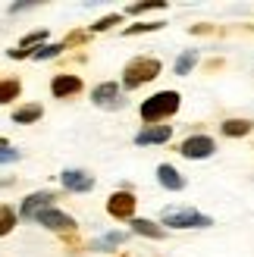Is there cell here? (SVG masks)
<instances>
[{
	"instance_id": "1",
	"label": "cell",
	"mask_w": 254,
	"mask_h": 257,
	"mask_svg": "<svg viewBox=\"0 0 254 257\" xmlns=\"http://www.w3.org/2000/svg\"><path fill=\"white\" fill-rule=\"evenodd\" d=\"M160 69H163L160 60H154V57H135V60L125 63V69H122V85H119V88H125V91H135V88L154 82L157 75H160Z\"/></svg>"
},
{
	"instance_id": "2",
	"label": "cell",
	"mask_w": 254,
	"mask_h": 257,
	"mask_svg": "<svg viewBox=\"0 0 254 257\" xmlns=\"http://www.w3.org/2000/svg\"><path fill=\"white\" fill-rule=\"evenodd\" d=\"M160 220H163V229H210L213 226V216L192 207H167Z\"/></svg>"
},
{
	"instance_id": "3",
	"label": "cell",
	"mask_w": 254,
	"mask_h": 257,
	"mask_svg": "<svg viewBox=\"0 0 254 257\" xmlns=\"http://www.w3.org/2000/svg\"><path fill=\"white\" fill-rule=\"evenodd\" d=\"M176 110H179V91H157V94L145 97V104H142V119H145V122H160V119L173 116Z\"/></svg>"
},
{
	"instance_id": "4",
	"label": "cell",
	"mask_w": 254,
	"mask_h": 257,
	"mask_svg": "<svg viewBox=\"0 0 254 257\" xmlns=\"http://www.w3.org/2000/svg\"><path fill=\"white\" fill-rule=\"evenodd\" d=\"M91 104L100 110H122L125 107L122 88L116 82H100L97 88H91Z\"/></svg>"
},
{
	"instance_id": "5",
	"label": "cell",
	"mask_w": 254,
	"mask_h": 257,
	"mask_svg": "<svg viewBox=\"0 0 254 257\" xmlns=\"http://www.w3.org/2000/svg\"><path fill=\"white\" fill-rule=\"evenodd\" d=\"M179 154L188 157V160H204V157H213V154H217V141L210 135H192V138H185L179 145Z\"/></svg>"
},
{
	"instance_id": "6",
	"label": "cell",
	"mask_w": 254,
	"mask_h": 257,
	"mask_svg": "<svg viewBox=\"0 0 254 257\" xmlns=\"http://www.w3.org/2000/svg\"><path fill=\"white\" fill-rule=\"evenodd\" d=\"M35 223H41L44 229H50V232H75V220L69 213H63L57 207H47L35 216Z\"/></svg>"
},
{
	"instance_id": "7",
	"label": "cell",
	"mask_w": 254,
	"mask_h": 257,
	"mask_svg": "<svg viewBox=\"0 0 254 257\" xmlns=\"http://www.w3.org/2000/svg\"><path fill=\"white\" fill-rule=\"evenodd\" d=\"M54 201H57V195L54 191H35V195H29L22 201V207H19V216L22 220H35L41 210H47V207H54Z\"/></svg>"
},
{
	"instance_id": "8",
	"label": "cell",
	"mask_w": 254,
	"mask_h": 257,
	"mask_svg": "<svg viewBox=\"0 0 254 257\" xmlns=\"http://www.w3.org/2000/svg\"><path fill=\"white\" fill-rule=\"evenodd\" d=\"M107 213L113 216V220H132L135 195H129V191H113L110 201H107Z\"/></svg>"
},
{
	"instance_id": "9",
	"label": "cell",
	"mask_w": 254,
	"mask_h": 257,
	"mask_svg": "<svg viewBox=\"0 0 254 257\" xmlns=\"http://www.w3.org/2000/svg\"><path fill=\"white\" fill-rule=\"evenodd\" d=\"M82 79L79 75H69V72H60V75H54V79H50V94L54 97H75V94H82Z\"/></svg>"
},
{
	"instance_id": "10",
	"label": "cell",
	"mask_w": 254,
	"mask_h": 257,
	"mask_svg": "<svg viewBox=\"0 0 254 257\" xmlns=\"http://www.w3.org/2000/svg\"><path fill=\"white\" fill-rule=\"evenodd\" d=\"M60 182H63V188H66V191L85 195V191H91V188H94V176H91V173H85V170H63Z\"/></svg>"
},
{
	"instance_id": "11",
	"label": "cell",
	"mask_w": 254,
	"mask_h": 257,
	"mask_svg": "<svg viewBox=\"0 0 254 257\" xmlns=\"http://www.w3.org/2000/svg\"><path fill=\"white\" fill-rule=\"evenodd\" d=\"M170 135H173V128H170V125H148V128H142V132L135 135V145H138V148H148V145H167Z\"/></svg>"
},
{
	"instance_id": "12",
	"label": "cell",
	"mask_w": 254,
	"mask_h": 257,
	"mask_svg": "<svg viewBox=\"0 0 254 257\" xmlns=\"http://www.w3.org/2000/svg\"><path fill=\"white\" fill-rule=\"evenodd\" d=\"M157 182H160L163 188H170V191H182V188H185L182 173L176 170V166H170V163H160V166H157Z\"/></svg>"
},
{
	"instance_id": "13",
	"label": "cell",
	"mask_w": 254,
	"mask_h": 257,
	"mask_svg": "<svg viewBox=\"0 0 254 257\" xmlns=\"http://www.w3.org/2000/svg\"><path fill=\"white\" fill-rule=\"evenodd\" d=\"M125 241H129V232L113 229V232H107V235H100V238L91 241V251H116L119 245H125Z\"/></svg>"
},
{
	"instance_id": "14",
	"label": "cell",
	"mask_w": 254,
	"mask_h": 257,
	"mask_svg": "<svg viewBox=\"0 0 254 257\" xmlns=\"http://www.w3.org/2000/svg\"><path fill=\"white\" fill-rule=\"evenodd\" d=\"M132 232L142 235V238H154V241L167 238V229L160 223H154V220H132Z\"/></svg>"
},
{
	"instance_id": "15",
	"label": "cell",
	"mask_w": 254,
	"mask_h": 257,
	"mask_svg": "<svg viewBox=\"0 0 254 257\" xmlns=\"http://www.w3.org/2000/svg\"><path fill=\"white\" fill-rule=\"evenodd\" d=\"M41 116H44L41 104H25V107H19L16 113H13V122H16V125H32V122H38Z\"/></svg>"
},
{
	"instance_id": "16",
	"label": "cell",
	"mask_w": 254,
	"mask_h": 257,
	"mask_svg": "<svg viewBox=\"0 0 254 257\" xmlns=\"http://www.w3.org/2000/svg\"><path fill=\"white\" fill-rule=\"evenodd\" d=\"M254 128V122L251 119H226L223 122V135L226 138H242V135H248Z\"/></svg>"
},
{
	"instance_id": "17",
	"label": "cell",
	"mask_w": 254,
	"mask_h": 257,
	"mask_svg": "<svg viewBox=\"0 0 254 257\" xmlns=\"http://www.w3.org/2000/svg\"><path fill=\"white\" fill-rule=\"evenodd\" d=\"M198 66V50L192 47V50H185V54H179V60H176V75H188V72H192Z\"/></svg>"
},
{
	"instance_id": "18",
	"label": "cell",
	"mask_w": 254,
	"mask_h": 257,
	"mask_svg": "<svg viewBox=\"0 0 254 257\" xmlns=\"http://www.w3.org/2000/svg\"><path fill=\"white\" fill-rule=\"evenodd\" d=\"M19 91H22L19 79H4V82H0V104H10V100H16Z\"/></svg>"
},
{
	"instance_id": "19",
	"label": "cell",
	"mask_w": 254,
	"mask_h": 257,
	"mask_svg": "<svg viewBox=\"0 0 254 257\" xmlns=\"http://www.w3.org/2000/svg\"><path fill=\"white\" fill-rule=\"evenodd\" d=\"M13 226H16V210H13L10 204H0V238L10 235Z\"/></svg>"
},
{
	"instance_id": "20",
	"label": "cell",
	"mask_w": 254,
	"mask_h": 257,
	"mask_svg": "<svg viewBox=\"0 0 254 257\" xmlns=\"http://www.w3.org/2000/svg\"><path fill=\"white\" fill-rule=\"evenodd\" d=\"M63 50H66L63 44H44V47H35L32 57H35V60H50V57H60Z\"/></svg>"
},
{
	"instance_id": "21",
	"label": "cell",
	"mask_w": 254,
	"mask_h": 257,
	"mask_svg": "<svg viewBox=\"0 0 254 257\" xmlns=\"http://www.w3.org/2000/svg\"><path fill=\"white\" fill-rule=\"evenodd\" d=\"M44 41H47V32L44 29L41 32H32V35H25L22 41H19V50H29V54H32V50H35L32 44H44Z\"/></svg>"
},
{
	"instance_id": "22",
	"label": "cell",
	"mask_w": 254,
	"mask_h": 257,
	"mask_svg": "<svg viewBox=\"0 0 254 257\" xmlns=\"http://www.w3.org/2000/svg\"><path fill=\"white\" fill-rule=\"evenodd\" d=\"M16 160H19V151L10 148L7 138H0V163H16Z\"/></svg>"
},
{
	"instance_id": "23",
	"label": "cell",
	"mask_w": 254,
	"mask_h": 257,
	"mask_svg": "<svg viewBox=\"0 0 254 257\" xmlns=\"http://www.w3.org/2000/svg\"><path fill=\"white\" fill-rule=\"evenodd\" d=\"M116 22H122V16L119 13H110V16H104V19H97L94 25H91V32H107V29H113Z\"/></svg>"
},
{
	"instance_id": "24",
	"label": "cell",
	"mask_w": 254,
	"mask_h": 257,
	"mask_svg": "<svg viewBox=\"0 0 254 257\" xmlns=\"http://www.w3.org/2000/svg\"><path fill=\"white\" fill-rule=\"evenodd\" d=\"M157 29H163V22H138V25H129L125 35H142V32H157Z\"/></svg>"
},
{
	"instance_id": "25",
	"label": "cell",
	"mask_w": 254,
	"mask_h": 257,
	"mask_svg": "<svg viewBox=\"0 0 254 257\" xmlns=\"http://www.w3.org/2000/svg\"><path fill=\"white\" fill-rule=\"evenodd\" d=\"M148 10H167V4H132L129 7V13H135V16L138 13H148Z\"/></svg>"
},
{
	"instance_id": "26",
	"label": "cell",
	"mask_w": 254,
	"mask_h": 257,
	"mask_svg": "<svg viewBox=\"0 0 254 257\" xmlns=\"http://www.w3.org/2000/svg\"><path fill=\"white\" fill-rule=\"evenodd\" d=\"M88 41V32H72L66 41H63V47H72V44H85Z\"/></svg>"
},
{
	"instance_id": "27",
	"label": "cell",
	"mask_w": 254,
	"mask_h": 257,
	"mask_svg": "<svg viewBox=\"0 0 254 257\" xmlns=\"http://www.w3.org/2000/svg\"><path fill=\"white\" fill-rule=\"evenodd\" d=\"M192 32H195V35H207V32H213V25H195Z\"/></svg>"
}]
</instances>
